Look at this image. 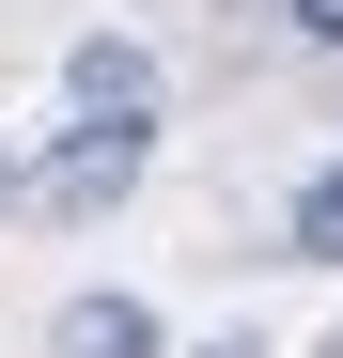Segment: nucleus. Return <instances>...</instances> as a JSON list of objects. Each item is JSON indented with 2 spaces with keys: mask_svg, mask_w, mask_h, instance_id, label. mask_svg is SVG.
<instances>
[{
  "mask_svg": "<svg viewBox=\"0 0 343 358\" xmlns=\"http://www.w3.org/2000/svg\"><path fill=\"white\" fill-rule=\"evenodd\" d=\"M141 156H156V109H78V125L31 156V203L47 218H109V203L141 187Z\"/></svg>",
  "mask_w": 343,
  "mask_h": 358,
  "instance_id": "1",
  "label": "nucleus"
},
{
  "mask_svg": "<svg viewBox=\"0 0 343 358\" xmlns=\"http://www.w3.org/2000/svg\"><path fill=\"white\" fill-rule=\"evenodd\" d=\"M47 358H156V312H141V296H63Z\"/></svg>",
  "mask_w": 343,
  "mask_h": 358,
  "instance_id": "2",
  "label": "nucleus"
},
{
  "mask_svg": "<svg viewBox=\"0 0 343 358\" xmlns=\"http://www.w3.org/2000/svg\"><path fill=\"white\" fill-rule=\"evenodd\" d=\"M63 94H78V109H156V47H125V31H94L78 63H63Z\"/></svg>",
  "mask_w": 343,
  "mask_h": 358,
  "instance_id": "3",
  "label": "nucleus"
},
{
  "mask_svg": "<svg viewBox=\"0 0 343 358\" xmlns=\"http://www.w3.org/2000/svg\"><path fill=\"white\" fill-rule=\"evenodd\" d=\"M281 250H297V265H343V156L312 171L297 203H281Z\"/></svg>",
  "mask_w": 343,
  "mask_h": 358,
  "instance_id": "4",
  "label": "nucleus"
},
{
  "mask_svg": "<svg viewBox=\"0 0 343 358\" xmlns=\"http://www.w3.org/2000/svg\"><path fill=\"white\" fill-rule=\"evenodd\" d=\"M281 31H297V47H343V0H281Z\"/></svg>",
  "mask_w": 343,
  "mask_h": 358,
  "instance_id": "5",
  "label": "nucleus"
},
{
  "mask_svg": "<svg viewBox=\"0 0 343 358\" xmlns=\"http://www.w3.org/2000/svg\"><path fill=\"white\" fill-rule=\"evenodd\" d=\"M0 203H31V171H16V156H0Z\"/></svg>",
  "mask_w": 343,
  "mask_h": 358,
  "instance_id": "6",
  "label": "nucleus"
},
{
  "mask_svg": "<svg viewBox=\"0 0 343 358\" xmlns=\"http://www.w3.org/2000/svg\"><path fill=\"white\" fill-rule=\"evenodd\" d=\"M203 358H250V343H203Z\"/></svg>",
  "mask_w": 343,
  "mask_h": 358,
  "instance_id": "7",
  "label": "nucleus"
}]
</instances>
